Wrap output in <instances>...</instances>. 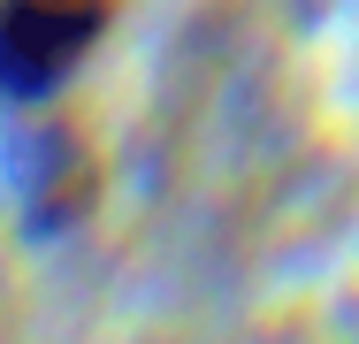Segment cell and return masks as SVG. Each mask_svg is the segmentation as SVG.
I'll return each mask as SVG.
<instances>
[{"label": "cell", "instance_id": "obj_1", "mask_svg": "<svg viewBox=\"0 0 359 344\" xmlns=\"http://www.w3.org/2000/svg\"><path fill=\"white\" fill-rule=\"evenodd\" d=\"M107 31H115V0H0V100L54 107Z\"/></svg>", "mask_w": 359, "mask_h": 344}]
</instances>
